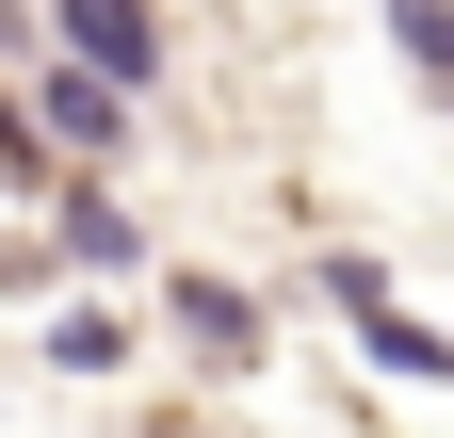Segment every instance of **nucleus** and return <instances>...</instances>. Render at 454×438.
<instances>
[{
    "instance_id": "obj_1",
    "label": "nucleus",
    "mask_w": 454,
    "mask_h": 438,
    "mask_svg": "<svg viewBox=\"0 0 454 438\" xmlns=\"http://www.w3.org/2000/svg\"><path fill=\"white\" fill-rule=\"evenodd\" d=\"M66 33L98 49L114 82H146V66H162V33H146V0H66Z\"/></svg>"
}]
</instances>
